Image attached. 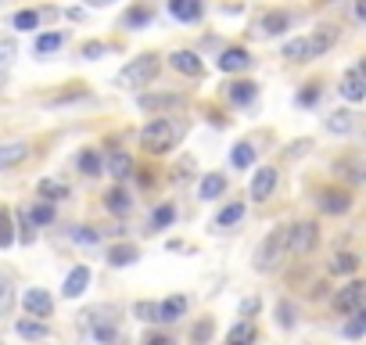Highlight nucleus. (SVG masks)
Wrapping results in <instances>:
<instances>
[{
	"mask_svg": "<svg viewBox=\"0 0 366 345\" xmlns=\"http://www.w3.org/2000/svg\"><path fill=\"white\" fill-rule=\"evenodd\" d=\"M76 241H98V234L93 230H76Z\"/></svg>",
	"mask_w": 366,
	"mask_h": 345,
	"instance_id": "52",
	"label": "nucleus"
},
{
	"mask_svg": "<svg viewBox=\"0 0 366 345\" xmlns=\"http://www.w3.org/2000/svg\"><path fill=\"white\" fill-rule=\"evenodd\" d=\"M61 40H65L61 33H43V36L36 40V54H51V51H58Z\"/></svg>",
	"mask_w": 366,
	"mask_h": 345,
	"instance_id": "35",
	"label": "nucleus"
},
{
	"mask_svg": "<svg viewBox=\"0 0 366 345\" xmlns=\"http://www.w3.org/2000/svg\"><path fill=\"white\" fill-rule=\"evenodd\" d=\"M255 324L251 320H241V324H233L230 327V335H227V345H255Z\"/></svg>",
	"mask_w": 366,
	"mask_h": 345,
	"instance_id": "17",
	"label": "nucleus"
},
{
	"mask_svg": "<svg viewBox=\"0 0 366 345\" xmlns=\"http://www.w3.org/2000/svg\"><path fill=\"white\" fill-rule=\"evenodd\" d=\"M230 159H233V166H237V169H248L251 162H255V148H251V144H237Z\"/></svg>",
	"mask_w": 366,
	"mask_h": 345,
	"instance_id": "33",
	"label": "nucleus"
},
{
	"mask_svg": "<svg viewBox=\"0 0 366 345\" xmlns=\"http://www.w3.org/2000/svg\"><path fill=\"white\" fill-rule=\"evenodd\" d=\"M19 227H22V238H25V241H33V219H29L25 212L19 216Z\"/></svg>",
	"mask_w": 366,
	"mask_h": 345,
	"instance_id": "46",
	"label": "nucleus"
},
{
	"mask_svg": "<svg viewBox=\"0 0 366 345\" xmlns=\"http://www.w3.org/2000/svg\"><path fill=\"white\" fill-rule=\"evenodd\" d=\"M341 98H348V101H363L366 98V80L359 72H348L341 80Z\"/></svg>",
	"mask_w": 366,
	"mask_h": 345,
	"instance_id": "18",
	"label": "nucleus"
},
{
	"mask_svg": "<svg viewBox=\"0 0 366 345\" xmlns=\"http://www.w3.org/2000/svg\"><path fill=\"white\" fill-rule=\"evenodd\" d=\"M169 61H172V69H180L183 76H201V72H205L201 58H198L194 51H176V54H172Z\"/></svg>",
	"mask_w": 366,
	"mask_h": 345,
	"instance_id": "13",
	"label": "nucleus"
},
{
	"mask_svg": "<svg viewBox=\"0 0 366 345\" xmlns=\"http://www.w3.org/2000/svg\"><path fill=\"white\" fill-rule=\"evenodd\" d=\"M8 302H11V285L0 277V306H8Z\"/></svg>",
	"mask_w": 366,
	"mask_h": 345,
	"instance_id": "49",
	"label": "nucleus"
},
{
	"mask_svg": "<svg viewBox=\"0 0 366 345\" xmlns=\"http://www.w3.org/2000/svg\"><path fill=\"white\" fill-rule=\"evenodd\" d=\"M306 43H309V58H320V54H327L330 47L338 43V29L323 25V29H316L312 36H306Z\"/></svg>",
	"mask_w": 366,
	"mask_h": 345,
	"instance_id": "9",
	"label": "nucleus"
},
{
	"mask_svg": "<svg viewBox=\"0 0 366 345\" xmlns=\"http://www.w3.org/2000/svg\"><path fill=\"white\" fill-rule=\"evenodd\" d=\"M366 335V306L352 313V320L345 324V338H363Z\"/></svg>",
	"mask_w": 366,
	"mask_h": 345,
	"instance_id": "30",
	"label": "nucleus"
},
{
	"mask_svg": "<svg viewBox=\"0 0 366 345\" xmlns=\"http://www.w3.org/2000/svg\"><path fill=\"white\" fill-rule=\"evenodd\" d=\"M22 306H25L29 317H40V320H47V317L54 313V299H51L43 288H29L25 299H22Z\"/></svg>",
	"mask_w": 366,
	"mask_h": 345,
	"instance_id": "6",
	"label": "nucleus"
},
{
	"mask_svg": "<svg viewBox=\"0 0 366 345\" xmlns=\"http://www.w3.org/2000/svg\"><path fill=\"white\" fill-rule=\"evenodd\" d=\"M40 25V14L36 11H19L14 14V29H22V33H29V29Z\"/></svg>",
	"mask_w": 366,
	"mask_h": 345,
	"instance_id": "37",
	"label": "nucleus"
},
{
	"mask_svg": "<svg viewBox=\"0 0 366 345\" xmlns=\"http://www.w3.org/2000/svg\"><path fill=\"white\" fill-rule=\"evenodd\" d=\"M277 320H280V327H295V306L291 302H280L277 306Z\"/></svg>",
	"mask_w": 366,
	"mask_h": 345,
	"instance_id": "40",
	"label": "nucleus"
},
{
	"mask_svg": "<svg viewBox=\"0 0 366 345\" xmlns=\"http://www.w3.org/2000/svg\"><path fill=\"white\" fill-rule=\"evenodd\" d=\"M241 219H244V205H241V201H233V205H227L216 216V227H233V223H241Z\"/></svg>",
	"mask_w": 366,
	"mask_h": 345,
	"instance_id": "28",
	"label": "nucleus"
},
{
	"mask_svg": "<svg viewBox=\"0 0 366 345\" xmlns=\"http://www.w3.org/2000/svg\"><path fill=\"white\" fill-rule=\"evenodd\" d=\"M93 4H108V0H93Z\"/></svg>",
	"mask_w": 366,
	"mask_h": 345,
	"instance_id": "55",
	"label": "nucleus"
},
{
	"mask_svg": "<svg viewBox=\"0 0 366 345\" xmlns=\"http://www.w3.org/2000/svg\"><path fill=\"white\" fill-rule=\"evenodd\" d=\"M183 309H187V299H183V295H172V299L158 302V317H155V320L172 324V320H180V317H183Z\"/></svg>",
	"mask_w": 366,
	"mask_h": 345,
	"instance_id": "15",
	"label": "nucleus"
},
{
	"mask_svg": "<svg viewBox=\"0 0 366 345\" xmlns=\"http://www.w3.org/2000/svg\"><path fill=\"white\" fill-rule=\"evenodd\" d=\"M29 159V148L25 144H0V169H11Z\"/></svg>",
	"mask_w": 366,
	"mask_h": 345,
	"instance_id": "21",
	"label": "nucleus"
},
{
	"mask_svg": "<svg viewBox=\"0 0 366 345\" xmlns=\"http://www.w3.org/2000/svg\"><path fill=\"white\" fill-rule=\"evenodd\" d=\"M172 219H176V209H172V205H162V209L155 212V227H169Z\"/></svg>",
	"mask_w": 366,
	"mask_h": 345,
	"instance_id": "43",
	"label": "nucleus"
},
{
	"mask_svg": "<svg viewBox=\"0 0 366 345\" xmlns=\"http://www.w3.org/2000/svg\"><path fill=\"white\" fill-rule=\"evenodd\" d=\"M144 112H169V108H183L180 93H155V98H140Z\"/></svg>",
	"mask_w": 366,
	"mask_h": 345,
	"instance_id": "12",
	"label": "nucleus"
},
{
	"mask_svg": "<svg viewBox=\"0 0 366 345\" xmlns=\"http://www.w3.org/2000/svg\"><path fill=\"white\" fill-rule=\"evenodd\" d=\"M133 313H137L140 320H155V317H158V302H137Z\"/></svg>",
	"mask_w": 366,
	"mask_h": 345,
	"instance_id": "41",
	"label": "nucleus"
},
{
	"mask_svg": "<svg viewBox=\"0 0 366 345\" xmlns=\"http://www.w3.org/2000/svg\"><path fill=\"white\" fill-rule=\"evenodd\" d=\"M227 93H230V101H233V104H248V101H255V83L237 80V83L227 87Z\"/></svg>",
	"mask_w": 366,
	"mask_h": 345,
	"instance_id": "24",
	"label": "nucleus"
},
{
	"mask_svg": "<svg viewBox=\"0 0 366 345\" xmlns=\"http://www.w3.org/2000/svg\"><path fill=\"white\" fill-rule=\"evenodd\" d=\"M251 313H259V299H244L241 302V317L244 320H251Z\"/></svg>",
	"mask_w": 366,
	"mask_h": 345,
	"instance_id": "47",
	"label": "nucleus"
},
{
	"mask_svg": "<svg viewBox=\"0 0 366 345\" xmlns=\"http://www.w3.org/2000/svg\"><path fill=\"white\" fill-rule=\"evenodd\" d=\"M251 65V54L244 51V47H227V51L219 54V69L222 72H244Z\"/></svg>",
	"mask_w": 366,
	"mask_h": 345,
	"instance_id": "10",
	"label": "nucleus"
},
{
	"mask_svg": "<svg viewBox=\"0 0 366 345\" xmlns=\"http://www.w3.org/2000/svg\"><path fill=\"white\" fill-rule=\"evenodd\" d=\"M104 205H108V212L126 216V212H130V194H126V191H108L104 194Z\"/></svg>",
	"mask_w": 366,
	"mask_h": 345,
	"instance_id": "27",
	"label": "nucleus"
},
{
	"mask_svg": "<svg viewBox=\"0 0 366 345\" xmlns=\"http://www.w3.org/2000/svg\"><path fill=\"white\" fill-rule=\"evenodd\" d=\"M151 19V11H144V8H137V11H130L126 14V25H144Z\"/></svg>",
	"mask_w": 366,
	"mask_h": 345,
	"instance_id": "45",
	"label": "nucleus"
},
{
	"mask_svg": "<svg viewBox=\"0 0 366 345\" xmlns=\"http://www.w3.org/2000/svg\"><path fill=\"white\" fill-rule=\"evenodd\" d=\"M133 259H137V248H133V245H115V248L108 252V263H111V266H130Z\"/></svg>",
	"mask_w": 366,
	"mask_h": 345,
	"instance_id": "29",
	"label": "nucleus"
},
{
	"mask_svg": "<svg viewBox=\"0 0 366 345\" xmlns=\"http://www.w3.org/2000/svg\"><path fill=\"white\" fill-rule=\"evenodd\" d=\"M87 285H90V270H87V266H76V270L65 277V288H61V291H65V299H79Z\"/></svg>",
	"mask_w": 366,
	"mask_h": 345,
	"instance_id": "14",
	"label": "nucleus"
},
{
	"mask_svg": "<svg viewBox=\"0 0 366 345\" xmlns=\"http://www.w3.org/2000/svg\"><path fill=\"white\" fill-rule=\"evenodd\" d=\"M29 219H33V223H51V219H54V205H51V201H40V205L29 212Z\"/></svg>",
	"mask_w": 366,
	"mask_h": 345,
	"instance_id": "38",
	"label": "nucleus"
},
{
	"mask_svg": "<svg viewBox=\"0 0 366 345\" xmlns=\"http://www.w3.org/2000/svg\"><path fill=\"white\" fill-rule=\"evenodd\" d=\"M356 19L366 22V0H356Z\"/></svg>",
	"mask_w": 366,
	"mask_h": 345,
	"instance_id": "53",
	"label": "nucleus"
},
{
	"mask_svg": "<svg viewBox=\"0 0 366 345\" xmlns=\"http://www.w3.org/2000/svg\"><path fill=\"white\" fill-rule=\"evenodd\" d=\"M359 76H363V80H366V58L359 61Z\"/></svg>",
	"mask_w": 366,
	"mask_h": 345,
	"instance_id": "54",
	"label": "nucleus"
},
{
	"mask_svg": "<svg viewBox=\"0 0 366 345\" xmlns=\"http://www.w3.org/2000/svg\"><path fill=\"white\" fill-rule=\"evenodd\" d=\"M180 133H183L180 122H172V119H151L148 126L140 130V144H144L148 151H155V155H162V151H169L172 144H176Z\"/></svg>",
	"mask_w": 366,
	"mask_h": 345,
	"instance_id": "1",
	"label": "nucleus"
},
{
	"mask_svg": "<svg viewBox=\"0 0 366 345\" xmlns=\"http://www.w3.org/2000/svg\"><path fill=\"white\" fill-rule=\"evenodd\" d=\"M19 54V47H14V40H0V72H4L11 65V58Z\"/></svg>",
	"mask_w": 366,
	"mask_h": 345,
	"instance_id": "39",
	"label": "nucleus"
},
{
	"mask_svg": "<svg viewBox=\"0 0 366 345\" xmlns=\"http://www.w3.org/2000/svg\"><path fill=\"white\" fill-rule=\"evenodd\" d=\"M284 58H291V61H309V43H306V36L284 43Z\"/></svg>",
	"mask_w": 366,
	"mask_h": 345,
	"instance_id": "31",
	"label": "nucleus"
},
{
	"mask_svg": "<svg viewBox=\"0 0 366 345\" xmlns=\"http://www.w3.org/2000/svg\"><path fill=\"white\" fill-rule=\"evenodd\" d=\"M90 331H93V338H98L101 345H111L119 338V327H115V320L108 317V313H93V320H90Z\"/></svg>",
	"mask_w": 366,
	"mask_h": 345,
	"instance_id": "11",
	"label": "nucleus"
},
{
	"mask_svg": "<svg viewBox=\"0 0 366 345\" xmlns=\"http://www.w3.org/2000/svg\"><path fill=\"white\" fill-rule=\"evenodd\" d=\"M363 306H366V280H348V285L334 295V309L345 313V317H352Z\"/></svg>",
	"mask_w": 366,
	"mask_h": 345,
	"instance_id": "5",
	"label": "nucleus"
},
{
	"mask_svg": "<svg viewBox=\"0 0 366 345\" xmlns=\"http://www.w3.org/2000/svg\"><path fill=\"white\" fill-rule=\"evenodd\" d=\"M108 172H111L115 180H126V177L133 172V159H130L126 151H111V155H108Z\"/></svg>",
	"mask_w": 366,
	"mask_h": 345,
	"instance_id": "19",
	"label": "nucleus"
},
{
	"mask_svg": "<svg viewBox=\"0 0 366 345\" xmlns=\"http://www.w3.org/2000/svg\"><path fill=\"white\" fill-rule=\"evenodd\" d=\"M209 338H212V320H201V324L194 327V342H198V345H205Z\"/></svg>",
	"mask_w": 366,
	"mask_h": 345,
	"instance_id": "44",
	"label": "nucleus"
},
{
	"mask_svg": "<svg viewBox=\"0 0 366 345\" xmlns=\"http://www.w3.org/2000/svg\"><path fill=\"white\" fill-rule=\"evenodd\" d=\"M316 98H320V90H316V87H309V90H301V93H298V101H301V104H316Z\"/></svg>",
	"mask_w": 366,
	"mask_h": 345,
	"instance_id": "48",
	"label": "nucleus"
},
{
	"mask_svg": "<svg viewBox=\"0 0 366 345\" xmlns=\"http://www.w3.org/2000/svg\"><path fill=\"white\" fill-rule=\"evenodd\" d=\"M284 256H288V227H277V230H269L266 238H262V245H259L255 270H259V274L277 270V266L284 263Z\"/></svg>",
	"mask_w": 366,
	"mask_h": 345,
	"instance_id": "2",
	"label": "nucleus"
},
{
	"mask_svg": "<svg viewBox=\"0 0 366 345\" xmlns=\"http://www.w3.org/2000/svg\"><path fill=\"white\" fill-rule=\"evenodd\" d=\"M14 241V223H11V212L0 209V248H8Z\"/></svg>",
	"mask_w": 366,
	"mask_h": 345,
	"instance_id": "34",
	"label": "nucleus"
},
{
	"mask_svg": "<svg viewBox=\"0 0 366 345\" xmlns=\"http://www.w3.org/2000/svg\"><path fill=\"white\" fill-rule=\"evenodd\" d=\"M169 11L176 14L180 22H194L201 14V0H169Z\"/></svg>",
	"mask_w": 366,
	"mask_h": 345,
	"instance_id": "22",
	"label": "nucleus"
},
{
	"mask_svg": "<svg viewBox=\"0 0 366 345\" xmlns=\"http://www.w3.org/2000/svg\"><path fill=\"white\" fill-rule=\"evenodd\" d=\"M148 345H172V338H169V335H151Z\"/></svg>",
	"mask_w": 366,
	"mask_h": 345,
	"instance_id": "51",
	"label": "nucleus"
},
{
	"mask_svg": "<svg viewBox=\"0 0 366 345\" xmlns=\"http://www.w3.org/2000/svg\"><path fill=\"white\" fill-rule=\"evenodd\" d=\"M327 130L330 133H348V130H352V112H334L327 119Z\"/></svg>",
	"mask_w": 366,
	"mask_h": 345,
	"instance_id": "32",
	"label": "nucleus"
},
{
	"mask_svg": "<svg viewBox=\"0 0 366 345\" xmlns=\"http://www.w3.org/2000/svg\"><path fill=\"white\" fill-rule=\"evenodd\" d=\"M40 194H43V198H65V187L54 183V180H43V183H40Z\"/></svg>",
	"mask_w": 366,
	"mask_h": 345,
	"instance_id": "42",
	"label": "nucleus"
},
{
	"mask_svg": "<svg viewBox=\"0 0 366 345\" xmlns=\"http://www.w3.org/2000/svg\"><path fill=\"white\" fill-rule=\"evenodd\" d=\"M155 76H158V54H140V58H133L130 65L119 72V87H126V90L148 87Z\"/></svg>",
	"mask_w": 366,
	"mask_h": 345,
	"instance_id": "3",
	"label": "nucleus"
},
{
	"mask_svg": "<svg viewBox=\"0 0 366 345\" xmlns=\"http://www.w3.org/2000/svg\"><path fill=\"white\" fill-rule=\"evenodd\" d=\"M320 245V227L301 219V223L288 227V256H309L312 248Z\"/></svg>",
	"mask_w": 366,
	"mask_h": 345,
	"instance_id": "4",
	"label": "nucleus"
},
{
	"mask_svg": "<svg viewBox=\"0 0 366 345\" xmlns=\"http://www.w3.org/2000/svg\"><path fill=\"white\" fill-rule=\"evenodd\" d=\"M14 331H19L22 338H33V342H40V338L51 335V331H47V324H43V320H19V324H14Z\"/></svg>",
	"mask_w": 366,
	"mask_h": 345,
	"instance_id": "25",
	"label": "nucleus"
},
{
	"mask_svg": "<svg viewBox=\"0 0 366 345\" xmlns=\"http://www.w3.org/2000/svg\"><path fill=\"white\" fill-rule=\"evenodd\" d=\"M79 169H83L87 177H98V169H101L98 151H83V155H79Z\"/></svg>",
	"mask_w": 366,
	"mask_h": 345,
	"instance_id": "36",
	"label": "nucleus"
},
{
	"mask_svg": "<svg viewBox=\"0 0 366 345\" xmlns=\"http://www.w3.org/2000/svg\"><path fill=\"white\" fill-rule=\"evenodd\" d=\"M334 169H338L348 183H366V162L363 159H341Z\"/></svg>",
	"mask_w": 366,
	"mask_h": 345,
	"instance_id": "16",
	"label": "nucleus"
},
{
	"mask_svg": "<svg viewBox=\"0 0 366 345\" xmlns=\"http://www.w3.org/2000/svg\"><path fill=\"white\" fill-rule=\"evenodd\" d=\"M359 263H363V259H359L356 252H338V256H334V263H330V270H334V274H356Z\"/></svg>",
	"mask_w": 366,
	"mask_h": 345,
	"instance_id": "26",
	"label": "nucleus"
},
{
	"mask_svg": "<svg viewBox=\"0 0 366 345\" xmlns=\"http://www.w3.org/2000/svg\"><path fill=\"white\" fill-rule=\"evenodd\" d=\"M83 54H87V58H98V54H104V43H87V47H83Z\"/></svg>",
	"mask_w": 366,
	"mask_h": 345,
	"instance_id": "50",
	"label": "nucleus"
},
{
	"mask_svg": "<svg viewBox=\"0 0 366 345\" xmlns=\"http://www.w3.org/2000/svg\"><path fill=\"white\" fill-rule=\"evenodd\" d=\"M222 191H227V177L222 172H209V177L201 180V187H198V194L205 198V201H212V198H219Z\"/></svg>",
	"mask_w": 366,
	"mask_h": 345,
	"instance_id": "20",
	"label": "nucleus"
},
{
	"mask_svg": "<svg viewBox=\"0 0 366 345\" xmlns=\"http://www.w3.org/2000/svg\"><path fill=\"white\" fill-rule=\"evenodd\" d=\"M320 209L327 216H345L348 209H352V194L338 191V187H327V191H320Z\"/></svg>",
	"mask_w": 366,
	"mask_h": 345,
	"instance_id": "7",
	"label": "nucleus"
},
{
	"mask_svg": "<svg viewBox=\"0 0 366 345\" xmlns=\"http://www.w3.org/2000/svg\"><path fill=\"white\" fill-rule=\"evenodd\" d=\"M288 25H291V14H288V11H269L266 19H262V33L277 36V33H284Z\"/></svg>",
	"mask_w": 366,
	"mask_h": 345,
	"instance_id": "23",
	"label": "nucleus"
},
{
	"mask_svg": "<svg viewBox=\"0 0 366 345\" xmlns=\"http://www.w3.org/2000/svg\"><path fill=\"white\" fill-rule=\"evenodd\" d=\"M273 187H277V169H273V166L255 169V177H251V198L266 201L269 194H273Z\"/></svg>",
	"mask_w": 366,
	"mask_h": 345,
	"instance_id": "8",
	"label": "nucleus"
}]
</instances>
